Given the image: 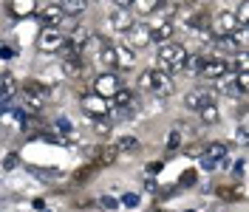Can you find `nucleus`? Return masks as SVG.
<instances>
[{"label": "nucleus", "mask_w": 249, "mask_h": 212, "mask_svg": "<svg viewBox=\"0 0 249 212\" xmlns=\"http://www.w3.org/2000/svg\"><path fill=\"white\" fill-rule=\"evenodd\" d=\"M20 105H23V110L26 113H31V116H37V113H43L48 105V88L46 85H40V82H26L23 88H20Z\"/></svg>", "instance_id": "1"}, {"label": "nucleus", "mask_w": 249, "mask_h": 212, "mask_svg": "<svg viewBox=\"0 0 249 212\" xmlns=\"http://www.w3.org/2000/svg\"><path fill=\"white\" fill-rule=\"evenodd\" d=\"M159 65H161V71H184V62H187V48L178 46V43H164V46H159Z\"/></svg>", "instance_id": "2"}, {"label": "nucleus", "mask_w": 249, "mask_h": 212, "mask_svg": "<svg viewBox=\"0 0 249 212\" xmlns=\"http://www.w3.org/2000/svg\"><path fill=\"white\" fill-rule=\"evenodd\" d=\"M62 46H65V34L60 29H48L46 26V29L37 34V51L40 54H57Z\"/></svg>", "instance_id": "3"}, {"label": "nucleus", "mask_w": 249, "mask_h": 212, "mask_svg": "<svg viewBox=\"0 0 249 212\" xmlns=\"http://www.w3.org/2000/svg\"><path fill=\"white\" fill-rule=\"evenodd\" d=\"M227 159V144L224 141H210V144H204V153H201V170H215L221 161Z\"/></svg>", "instance_id": "4"}, {"label": "nucleus", "mask_w": 249, "mask_h": 212, "mask_svg": "<svg viewBox=\"0 0 249 212\" xmlns=\"http://www.w3.org/2000/svg\"><path fill=\"white\" fill-rule=\"evenodd\" d=\"M82 110H85L88 116H93V119H105L110 113V105H108V99H102V96H96V93H85V96H82Z\"/></svg>", "instance_id": "5"}, {"label": "nucleus", "mask_w": 249, "mask_h": 212, "mask_svg": "<svg viewBox=\"0 0 249 212\" xmlns=\"http://www.w3.org/2000/svg\"><path fill=\"white\" fill-rule=\"evenodd\" d=\"M150 91L156 93V96H170L173 91H176V85H173V79L167 71H150Z\"/></svg>", "instance_id": "6"}, {"label": "nucleus", "mask_w": 249, "mask_h": 212, "mask_svg": "<svg viewBox=\"0 0 249 212\" xmlns=\"http://www.w3.org/2000/svg\"><path fill=\"white\" fill-rule=\"evenodd\" d=\"M224 74H230V62L221 60V57H210V60L204 62V68L198 71L201 79H213V82H215L218 76H224Z\"/></svg>", "instance_id": "7"}, {"label": "nucleus", "mask_w": 249, "mask_h": 212, "mask_svg": "<svg viewBox=\"0 0 249 212\" xmlns=\"http://www.w3.org/2000/svg\"><path fill=\"white\" fill-rule=\"evenodd\" d=\"M116 91H119V79L113 74H102V76L93 79V93H96V96L108 99V96H113Z\"/></svg>", "instance_id": "8"}, {"label": "nucleus", "mask_w": 249, "mask_h": 212, "mask_svg": "<svg viewBox=\"0 0 249 212\" xmlns=\"http://www.w3.org/2000/svg\"><path fill=\"white\" fill-rule=\"evenodd\" d=\"M213 102V93L207 91V88H196V91H190L184 96V107L187 110H201L204 105H210Z\"/></svg>", "instance_id": "9"}, {"label": "nucleus", "mask_w": 249, "mask_h": 212, "mask_svg": "<svg viewBox=\"0 0 249 212\" xmlns=\"http://www.w3.org/2000/svg\"><path fill=\"white\" fill-rule=\"evenodd\" d=\"M127 40H130V46L133 48H144L150 43V26H144V23H133L130 29H127Z\"/></svg>", "instance_id": "10"}, {"label": "nucleus", "mask_w": 249, "mask_h": 212, "mask_svg": "<svg viewBox=\"0 0 249 212\" xmlns=\"http://www.w3.org/2000/svg\"><path fill=\"white\" fill-rule=\"evenodd\" d=\"M187 26L204 37V34H210V29H213V17H210V12H193V15L187 17Z\"/></svg>", "instance_id": "11"}, {"label": "nucleus", "mask_w": 249, "mask_h": 212, "mask_svg": "<svg viewBox=\"0 0 249 212\" xmlns=\"http://www.w3.org/2000/svg\"><path fill=\"white\" fill-rule=\"evenodd\" d=\"M110 107H116V110H124V113H130L133 110V105H136V96H133V91H124V88H119V91L110 96Z\"/></svg>", "instance_id": "12"}, {"label": "nucleus", "mask_w": 249, "mask_h": 212, "mask_svg": "<svg viewBox=\"0 0 249 212\" xmlns=\"http://www.w3.org/2000/svg\"><path fill=\"white\" fill-rule=\"evenodd\" d=\"M108 23L116 31H127L130 26H133V15H130V9H113V12L108 15Z\"/></svg>", "instance_id": "13"}, {"label": "nucleus", "mask_w": 249, "mask_h": 212, "mask_svg": "<svg viewBox=\"0 0 249 212\" xmlns=\"http://www.w3.org/2000/svg\"><path fill=\"white\" fill-rule=\"evenodd\" d=\"M113 51H116V68H122V71H130V68H136L133 48H127V46H113Z\"/></svg>", "instance_id": "14"}, {"label": "nucleus", "mask_w": 249, "mask_h": 212, "mask_svg": "<svg viewBox=\"0 0 249 212\" xmlns=\"http://www.w3.org/2000/svg\"><path fill=\"white\" fill-rule=\"evenodd\" d=\"M116 159H119V150L116 147H96V153H93V167H110V164H116Z\"/></svg>", "instance_id": "15"}, {"label": "nucleus", "mask_w": 249, "mask_h": 212, "mask_svg": "<svg viewBox=\"0 0 249 212\" xmlns=\"http://www.w3.org/2000/svg\"><path fill=\"white\" fill-rule=\"evenodd\" d=\"M170 37H173V23L170 20H164V23H159L156 29H150V43L164 46V43H170Z\"/></svg>", "instance_id": "16"}, {"label": "nucleus", "mask_w": 249, "mask_h": 212, "mask_svg": "<svg viewBox=\"0 0 249 212\" xmlns=\"http://www.w3.org/2000/svg\"><path fill=\"white\" fill-rule=\"evenodd\" d=\"M62 9L60 6H46V9H43V12H40V20H43V23H46L48 29H57V26H60L62 23Z\"/></svg>", "instance_id": "17"}, {"label": "nucleus", "mask_w": 249, "mask_h": 212, "mask_svg": "<svg viewBox=\"0 0 249 212\" xmlns=\"http://www.w3.org/2000/svg\"><path fill=\"white\" fill-rule=\"evenodd\" d=\"M215 91L218 93H224V96H235L238 93V88H235V74L230 71V74H224V76H218L215 79Z\"/></svg>", "instance_id": "18"}, {"label": "nucleus", "mask_w": 249, "mask_h": 212, "mask_svg": "<svg viewBox=\"0 0 249 212\" xmlns=\"http://www.w3.org/2000/svg\"><path fill=\"white\" fill-rule=\"evenodd\" d=\"M12 15L15 17H29L34 15V9H37V0H12Z\"/></svg>", "instance_id": "19"}, {"label": "nucleus", "mask_w": 249, "mask_h": 212, "mask_svg": "<svg viewBox=\"0 0 249 212\" xmlns=\"http://www.w3.org/2000/svg\"><path fill=\"white\" fill-rule=\"evenodd\" d=\"M235 29H238L235 15H232V12H221V15H218V31H221V37H230Z\"/></svg>", "instance_id": "20"}, {"label": "nucleus", "mask_w": 249, "mask_h": 212, "mask_svg": "<svg viewBox=\"0 0 249 212\" xmlns=\"http://www.w3.org/2000/svg\"><path fill=\"white\" fill-rule=\"evenodd\" d=\"M17 91V82L12 74H0V102H6V99H12Z\"/></svg>", "instance_id": "21"}, {"label": "nucleus", "mask_w": 249, "mask_h": 212, "mask_svg": "<svg viewBox=\"0 0 249 212\" xmlns=\"http://www.w3.org/2000/svg\"><path fill=\"white\" fill-rule=\"evenodd\" d=\"M20 122H23V133H26L29 139H34V136H40V133H43V122L37 119V116H29V113H26Z\"/></svg>", "instance_id": "22"}, {"label": "nucleus", "mask_w": 249, "mask_h": 212, "mask_svg": "<svg viewBox=\"0 0 249 212\" xmlns=\"http://www.w3.org/2000/svg\"><path fill=\"white\" fill-rule=\"evenodd\" d=\"M62 15H68V17H79L85 9H88V0H62Z\"/></svg>", "instance_id": "23"}, {"label": "nucleus", "mask_w": 249, "mask_h": 212, "mask_svg": "<svg viewBox=\"0 0 249 212\" xmlns=\"http://www.w3.org/2000/svg\"><path fill=\"white\" fill-rule=\"evenodd\" d=\"M88 37H91V34H88V29L77 26V29L71 31V40H68V43H71L74 48H79V54H82V48H85V43H88Z\"/></svg>", "instance_id": "24"}, {"label": "nucleus", "mask_w": 249, "mask_h": 212, "mask_svg": "<svg viewBox=\"0 0 249 212\" xmlns=\"http://www.w3.org/2000/svg\"><path fill=\"white\" fill-rule=\"evenodd\" d=\"M119 153H136L139 150V139L136 136H122V139H116V144H113Z\"/></svg>", "instance_id": "25"}, {"label": "nucleus", "mask_w": 249, "mask_h": 212, "mask_svg": "<svg viewBox=\"0 0 249 212\" xmlns=\"http://www.w3.org/2000/svg\"><path fill=\"white\" fill-rule=\"evenodd\" d=\"M99 62L105 65V68H116V51H113V46H99Z\"/></svg>", "instance_id": "26"}, {"label": "nucleus", "mask_w": 249, "mask_h": 212, "mask_svg": "<svg viewBox=\"0 0 249 212\" xmlns=\"http://www.w3.org/2000/svg\"><path fill=\"white\" fill-rule=\"evenodd\" d=\"M210 60V54H196V57H187L184 62V71H193V74H198L204 68V62Z\"/></svg>", "instance_id": "27"}, {"label": "nucleus", "mask_w": 249, "mask_h": 212, "mask_svg": "<svg viewBox=\"0 0 249 212\" xmlns=\"http://www.w3.org/2000/svg\"><path fill=\"white\" fill-rule=\"evenodd\" d=\"M93 133L99 139H108L110 133H113V124H110L108 116H105V119H93Z\"/></svg>", "instance_id": "28"}, {"label": "nucleus", "mask_w": 249, "mask_h": 212, "mask_svg": "<svg viewBox=\"0 0 249 212\" xmlns=\"http://www.w3.org/2000/svg\"><path fill=\"white\" fill-rule=\"evenodd\" d=\"M198 113H201V122H204V124H215V122H218V116H221V113H218V107H215V102L204 105L201 110H198Z\"/></svg>", "instance_id": "29"}, {"label": "nucleus", "mask_w": 249, "mask_h": 212, "mask_svg": "<svg viewBox=\"0 0 249 212\" xmlns=\"http://www.w3.org/2000/svg\"><path fill=\"white\" fill-rule=\"evenodd\" d=\"M176 12H178V3H176V0H159V3H156V15L173 17Z\"/></svg>", "instance_id": "30"}, {"label": "nucleus", "mask_w": 249, "mask_h": 212, "mask_svg": "<svg viewBox=\"0 0 249 212\" xmlns=\"http://www.w3.org/2000/svg\"><path fill=\"white\" fill-rule=\"evenodd\" d=\"M96 170H99V167H93V164H85V167H79L77 173H74V176H71V181H77V184L88 181V178H91V176H96Z\"/></svg>", "instance_id": "31"}, {"label": "nucleus", "mask_w": 249, "mask_h": 212, "mask_svg": "<svg viewBox=\"0 0 249 212\" xmlns=\"http://www.w3.org/2000/svg\"><path fill=\"white\" fill-rule=\"evenodd\" d=\"M156 3H159V0H133V3H130V9H136L139 15H153Z\"/></svg>", "instance_id": "32"}, {"label": "nucleus", "mask_w": 249, "mask_h": 212, "mask_svg": "<svg viewBox=\"0 0 249 212\" xmlns=\"http://www.w3.org/2000/svg\"><path fill=\"white\" fill-rule=\"evenodd\" d=\"M218 195L224 201H241L244 198V190H232V187H218Z\"/></svg>", "instance_id": "33"}, {"label": "nucleus", "mask_w": 249, "mask_h": 212, "mask_svg": "<svg viewBox=\"0 0 249 212\" xmlns=\"http://www.w3.org/2000/svg\"><path fill=\"white\" fill-rule=\"evenodd\" d=\"M235 88H238V93H241V96H244V93L249 91V74H247V71L235 74Z\"/></svg>", "instance_id": "34"}, {"label": "nucleus", "mask_w": 249, "mask_h": 212, "mask_svg": "<svg viewBox=\"0 0 249 212\" xmlns=\"http://www.w3.org/2000/svg\"><path fill=\"white\" fill-rule=\"evenodd\" d=\"M247 20H249V3L244 0V3L238 6V15H235V23H238V26H247Z\"/></svg>", "instance_id": "35"}, {"label": "nucleus", "mask_w": 249, "mask_h": 212, "mask_svg": "<svg viewBox=\"0 0 249 212\" xmlns=\"http://www.w3.org/2000/svg\"><path fill=\"white\" fill-rule=\"evenodd\" d=\"M57 130H60L62 136H74V124H71L68 119H60V122H57Z\"/></svg>", "instance_id": "36"}, {"label": "nucleus", "mask_w": 249, "mask_h": 212, "mask_svg": "<svg viewBox=\"0 0 249 212\" xmlns=\"http://www.w3.org/2000/svg\"><path fill=\"white\" fill-rule=\"evenodd\" d=\"M17 164H20V156H17V153H9V156L3 159V170H15Z\"/></svg>", "instance_id": "37"}, {"label": "nucleus", "mask_w": 249, "mask_h": 212, "mask_svg": "<svg viewBox=\"0 0 249 212\" xmlns=\"http://www.w3.org/2000/svg\"><path fill=\"white\" fill-rule=\"evenodd\" d=\"M193 184H196V173H193V170L181 173V178H178V187H193Z\"/></svg>", "instance_id": "38"}, {"label": "nucleus", "mask_w": 249, "mask_h": 212, "mask_svg": "<svg viewBox=\"0 0 249 212\" xmlns=\"http://www.w3.org/2000/svg\"><path fill=\"white\" fill-rule=\"evenodd\" d=\"M238 144H241V147H247V144H249V127H247V124H241V127H238Z\"/></svg>", "instance_id": "39"}, {"label": "nucleus", "mask_w": 249, "mask_h": 212, "mask_svg": "<svg viewBox=\"0 0 249 212\" xmlns=\"http://www.w3.org/2000/svg\"><path fill=\"white\" fill-rule=\"evenodd\" d=\"M178 144H181V133H178V130H170V136H167V147L176 150Z\"/></svg>", "instance_id": "40"}, {"label": "nucleus", "mask_w": 249, "mask_h": 212, "mask_svg": "<svg viewBox=\"0 0 249 212\" xmlns=\"http://www.w3.org/2000/svg\"><path fill=\"white\" fill-rule=\"evenodd\" d=\"M187 156H190V159H201V153H204V144H190V147H187Z\"/></svg>", "instance_id": "41"}, {"label": "nucleus", "mask_w": 249, "mask_h": 212, "mask_svg": "<svg viewBox=\"0 0 249 212\" xmlns=\"http://www.w3.org/2000/svg\"><path fill=\"white\" fill-rule=\"evenodd\" d=\"M139 88L142 91H150V71H144V74L139 76Z\"/></svg>", "instance_id": "42"}, {"label": "nucleus", "mask_w": 249, "mask_h": 212, "mask_svg": "<svg viewBox=\"0 0 249 212\" xmlns=\"http://www.w3.org/2000/svg\"><path fill=\"white\" fill-rule=\"evenodd\" d=\"M99 207H102V210H113V207H116V201H113L110 195H105V198H99Z\"/></svg>", "instance_id": "43"}, {"label": "nucleus", "mask_w": 249, "mask_h": 212, "mask_svg": "<svg viewBox=\"0 0 249 212\" xmlns=\"http://www.w3.org/2000/svg\"><path fill=\"white\" fill-rule=\"evenodd\" d=\"M122 204H124V207H139V195H133V193H130V195L122 198Z\"/></svg>", "instance_id": "44"}, {"label": "nucleus", "mask_w": 249, "mask_h": 212, "mask_svg": "<svg viewBox=\"0 0 249 212\" xmlns=\"http://www.w3.org/2000/svg\"><path fill=\"white\" fill-rule=\"evenodd\" d=\"M0 57H3V60H12V57H15V48L12 46H0Z\"/></svg>", "instance_id": "45"}, {"label": "nucleus", "mask_w": 249, "mask_h": 212, "mask_svg": "<svg viewBox=\"0 0 249 212\" xmlns=\"http://www.w3.org/2000/svg\"><path fill=\"white\" fill-rule=\"evenodd\" d=\"M161 170H164V164H161V161H150V164H147V173H150V176L161 173Z\"/></svg>", "instance_id": "46"}, {"label": "nucleus", "mask_w": 249, "mask_h": 212, "mask_svg": "<svg viewBox=\"0 0 249 212\" xmlns=\"http://www.w3.org/2000/svg\"><path fill=\"white\" fill-rule=\"evenodd\" d=\"M247 54H244V51H241V54H238V74H241V71H247Z\"/></svg>", "instance_id": "47"}, {"label": "nucleus", "mask_w": 249, "mask_h": 212, "mask_svg": "<svg viewBox=\"0 0 249 212\" xmlns=\"http://www.w3.org/2000/svg\"><path fill=\"white\" fill-rule=\"evenodd\" d=\"M244 170H247V161L238 159V161H235V176H244Z\"/></svg>", "instance_id": "48"}, {"label": "nucleus", "mask_w": 249, "mask_h": 212, "mask_svg": "<svg viewBox=\"0 0 249 212\" xmlns=\"http://www.w3.org/2000/svg\"><path fill=\"white\" fill-rule=\"evenodd\" d=\"M144 190H147V193H153V195H156V193H159V184H156V181H144Z\"/></svg>", "instance_id": "49"}, {"label": "nucleus", "mask_w": 249, "mask_h": 212, "mask_svg": "<svg viewBox=\"0 0 249 212\" xmlns=\"http://www.w3.org/2000/svg\"><path fill=\"white\" fill-rule=\"evenodd\" d=\"M113 3H116V9H130L133 0H113Z\"/></svg>", "instance_id": "50"}, {"label": "nucleus", "mask_w": 249, "mask_h": 212, "mask_svg": "<svg viewBox=\"0 0 249 212\" xmlns=\"http://www.w3.org/2000/svg\"><path fill=\"white\" fill-rule=\"evenodd\" d=\"M147 212H167V210H164V207H150Z\"/></svg>", "instance_id": "51"}, {"label": "nucleus", "mask_w": 249, "mask_h": 212, "mask_svg": "<svg viewBox=\"0 0 249 212\" xmlns=\"http://www.w3.org/2000/svg\"><path fill=\"white\" fill-rule=\"evenodd\" d=\"M187 212H196V210H187Z\"/></svg>", "instance_id": "52"}]
</instances>
